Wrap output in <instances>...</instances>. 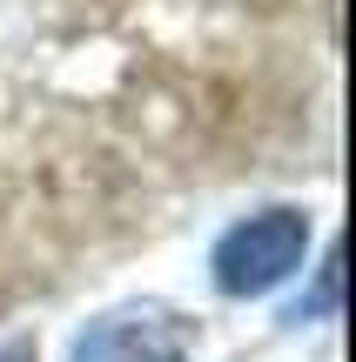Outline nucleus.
<instances>
[{"mask_svg": "<svg viewBox=\"0 0 356 362\" xmlns=\"http://www.w3.org/2000/svg\"><path fill=\"white\" fill-rule=\"evenodd\" d=\"M303 255H309V215L303 208H263L215 242L209 269L222 296H269L276 282L303 269Z\"/></svg>", "mask_w": 356, "mask_h": 362, "instance_id": "nucleus-1", "label": "nucleus"}, {"mask_svg": "<svg viewBox=\"0 0 356 362\" xmlns=\"http://www.w3.org/2000/svg\"><path fill=\"white\" fill-rule=\"evenodd\" d=\"M74 362H188V322L155 302L115 309L74 336Z\"/></svg>", "mask_w": 356, "mask_h": 362, "instance_id": "nucleus-2", "label": "nucleus"}, {"mask_svg": "<svg viewBox=\"0 0 356 362\" xmlns=\"http://www.w3.org/2000/svg\"><path fill=\"white\" fill-rule=\"evenodd\" d=\"M336 302H343V255H330V262L316 269V288H309V296L289 309V322H316V315H336Z\"/></svg>", "mask_w": 356, "mask_h": 362, "instance_id": "nucleus-3", "label": "nucleus"}, {"mask_svg": "<svg viewBox=\"0 0 356 362\" xmlns=\"http://www.w3.org/2000/svg\"><path fill=\"white\" fill-rule=\"evenodd\" d=\"M0 362H34V342H7V349H0Z\"/></svg>", "mask_w": 356, "mask_h": 362, "instance_id": "nucleus-4", "label": "nucleus"}]
</instances>
